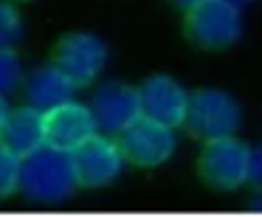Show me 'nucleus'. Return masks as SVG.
Wrapping results in <instances>:
<instances>
[{
    "label": "nucleus",
    "mask_w": 262,
    "mask_h": 217,
    "mask_svg": "<svg viewBox=\"0 0 262 217\" xmlns=\"http://www.w3.org/2000/svg\"><path fill=\"white\" fill-rule=\"evenodd\" d=\"M76 166L74 153L54 147H40L26 155L20 164V192L34 203H62L76 192Z\"/></svg>",
    "instance_id": "f257e3e1"
},
{
    "label": "nucleus",
    "mask_w": 262,
    "mask_h": 217,
    "mask_svg": "<svg viewBox=\"0 0 262 217\" xmlns=\"http://www.w3.org/2000/svg\"><path fill=\"white\" fill-rule=\"evenodd\" d=\"M186 37L203 51H226L243 37L239 6L228 0H203L186 9Z\"/></svg>",
    "instance_id": "f03ea898"
},
{
    "label": "nucleus",
    "mask_w": 262,
    "mask_h": 217,
    "mask_svg": "<svg viewBox=\"0 0 262 217\" xmlns=\"http://www.w3.org/2000/svg\"><path fill=\"white\" fill-rule=\"evenodd\" d=\"M239 121H243L239 102L231 93L217 91V88H203L189 96L183 124L200 141H217V138L234 136L239 130Z\"/></svg>",
    "instance_id": "7ed1b4c3"
},
{
    "label": "nucleus",
    "mask_w": 262,
    "mask_h": 217,
    "mask_svg": "<svg viewBox=\"0 0 262 217\" xmlns=\"http://www.w3.org/2000/svg\"><path fill=\"white\" fill-rule=\"evenodd\" d=\"M251 155H254V149L234 136L206 141L198 158V172L206 181V186L231 192L251 181Z\"/></svg>",
    "instance_id": "20e7f679"
},
{
    "label": "nucleus",
    "mask_w": 262,
    "mask_h": 217,
    "mask_svg": "<svg viewBox=\"0 0 262 217\" xmlns=\"http://www.w3.org/2000/svg\"><path fill=\"white\" fill-rule=\"evenodd\" d=\"M54 65L74 82L76 88H88L99 79L107 65V46L102 37L91 31H74L57 42Z\"/></svg>",
    "instance_id": "39448f33"
},
{
    "label": "nucleus",
    "mask_w": 262,
    "mask_h": 217,
    "mask_svg": "<svg viewBox=\"0 0 262 217\" xmlns=\"http://www.w3.org/2000/svg\"><path fill=\"white\" fill-rule=\"evenodd\" d=\"M119 147L124 158L136 166H161L172 158L178 141L175 130L166 124H158L152 119H138L119 136Z\"/></svg>",
    "instance_id": "423d86ee"
},
{
    "label": "nucleus",
    "mask_w": 262,
    "mask_h": 217,
    "mask_svg": "<svg viewBox=\"0 0 262 217\" xmlns=\"http://www.w3.org/2000/svg\"><path fill=\"white\" fill-rule=\"evenodd\" d=\"M96 121V130L104 136H121L133 121L141 119V99L138 91L124 82H107L93 93V102L88 104Z\"/></svg>",
    "instance_id": "0eeeda50"
},
{
    "label": "nucleus",
    "mask_w": 262,
    "mask_h": 217,
    "mask_svg": "<svg viewBox=\"0 0 262 217\" xmlns=\"http://www.w3.org/2000/svg\"><path fill=\"white\" fill-rule=\"evenodd\" d=\"M127 158L121 153L119 141L107 136H93L74 153V166H76V181L79 186H107L121 175Z\"/></svg>",
    "instance_id": "6e6552de"
},
{
    "label": "nucleus",
    "mask_w": 262,
    "mask_h": 217,
    "mask_svg": "<svg viewBox=\"0 0 262 217\" xmlns=\"http://www.w3.org/2000/svg\"><path fill=\"white\" fill-rule=\"evenodd\" d=\"M138 99H141V116L152 119L158 124H166L175 130L178 124H183L189 107V93L178 79L166 74L149 76L141 88H138Z\"/></svg>",
    "instance_id": "1a4fd4ad"
},
{
    "label": "nucleus",
    "mask_w": 262,
    "mask_h": 217,
    "mask_svg": "<svg viewBox=\"0 0 262 217\" xmlns=\"http://www.w3.org/2000/svg\"><path fill=\"white\" fill-rule=\"evenodd\" d=\"M96 121L91 107L79 102H65L46 113V144L62 153H76L85 141L96 136Z\"/></svg>",
    "instance_id": "9d476101"
},
{
    "label": "nucleus",
    "mask_w": 262,
    "mask_h": 217,
    "mask_svg": "<svg viewBox=\"0 0 262 217\" xmlns=\"http://www.w3.org/2000/svg\"><path fill=\"white\" fill-rule=\"evenodd\" d=\"M0 144L20 158L46 147V113L29 107V104L12 110L3 124V133H0Z\"/></svg>",
    "instance_id": "9b49d317"
},
{
    "label": "nucleus",
    "mask_w": 262,
    "mask_h": 217,
    "mask_svg": "<svg viewBox=\"0 0 262 217\" xmlns=\"http://www.w3.org/2000/svg\"><path fill=\"white\" fill-rule=\"evenodd\" d=\"M74 91L76 85L57 65H46V68H37L26 79V104L40 110V113H48L65 102H74Z\"/></svg>",
    "instance_id": "f8f14e48"
},
{
    "label": "nucleus",
    "mask_w": 262,
    "mask_h": 217,
    "mask_svg": "<svg viewBox=\"0 0 262 217\" xmlns=\"http://www.w3.org/2000/svg\"><path fill=\"white\" fill-rule=\"evenodd\" d=\"M20 40H23V17L9 0H0V48H14Z\"/></svg>",
    "instance_id": "ddd939ff"
},
{
    "label": "nucleus",
    "mask_w": 262,
    "mask_h": 217,
    "mask_svg": "<svg viewBox=\"0 0 262 217\" xmlns=\"http://www.w3.org/2000/svg\"><path fill=\"white\" fill-rule=\"evenodd\" d=\"M20 164L23 158L0 144V198H9L20 189Z\"/></svg>",
    "instance_id": "4468645a"
},
{
    "label": "nucleus",
    "mask_w": 262,
    "mask_h": 217,
    "mask_svg": "<svg viewBox=\"0 0 262 217\" xmlns=\"http://www.w3.org/2000/svg\"><path fill=\"white\" fill-rule=\"evenodd\" d=\"M20 82H23V65L20 57L14 54V48H0V93L17 91Z\"/></svg>",
    "instance_id": "2eb2a0df"
},
{
    "label": "nucleus",
    "mask_w": 262,
    "mask_h": 217,
    "mask_svg": "<svg viewBox=\"0 0 262 217\" xmlns=\"http://www.w3.org/2000/svg\"><path fill=\"white\" fill-rule=\"evenodd\" d=\"M251 181L262 186V147L254 149V155H251Z\"/></svg>",
    "instance_id": "dca6fc26"
},
{
    "label": "nucleus",
    "mask_w": 262,
    "mask_h": 217,
    "mask_svg": "<svg viewBox=\"0 0 262 217\" xmlns=\"http://www.w3.org/2000/svg\"><path fill=\"white\" fill-rule=\"evenodd\" d=\"M9 113H12V107H9L6 96H3V93H0V133H3V124H6Z\"/></svg>",
    "instance_id": "f3484780"
},
{
    "label": "nucleus",
    "mask_w": 262,
    "mask_h": 217,
    "mask_svg": "<svg viewBox=\"0 0 262 217\" xmlns=\"http://www.w3.org/2000/svg\"><path fill=\"white\" fill-rule=\"evenodd\" d=\"M175 6H181V9H192V6H198V3H203V0H172Z\"/></svg>",
    "instance_id": "a211bd4d"
},
{
    "label": "nucleus",
    "mask_w": 262,
    "mask_h": 217,
    "mask_svg": "<svg viewBox=\"0 0 262 217\" xmlns=\"http://www.w3.org/2000/svg\"><path fill=\"white\" fill-rule=\"evenodd\" d=\"M228 3H234V6H243V3H251V0H228Z\"/></svg>",
    "instance_id": "6ab92c4d"
},
{
    "label": "nucleus",
    "mask_w": 262,
    "mask_h": 217,
    "mask_svg": "<svg viewBox=\"0 0 262 217\" xmlns=\"http://www.w3.org/2000/svg\"><path fill=\"white\" fill-rule=\"evenodd\" d=\"M254 209H262V198H256V206H254Z\"/></svg>",
    "instance_id": "aec40b11"
}]
</instances>
